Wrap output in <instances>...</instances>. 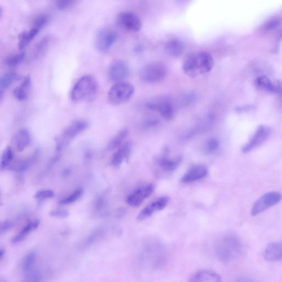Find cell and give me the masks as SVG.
Listing matches in <instances>:
<instances>
[{
    "label": "cell",
    "mask_w": 282,
    "mask_h": 282,
    "mask_svg": "<svg viewBox=\"0 0 282 282\" xmlns=\"http://www.w3.org/2000/svg\"><path fill=\"white\" fill-rule=\"evenodd\" d=\"M243 245L239 238L233 234H228L219 239L215 247L217 258L220 261L228 263L241 257Z\"/></svg>",
    "instance_id": "6da1fadb"
},
{
    "label": "cell",
    "mask_w": 282,
    "mask_h": 282,
    "mask_svg": "<svg viewBox=\"0 0 282 282\" xmlns=\"http://www.w3.org/2000/svg\"><path fill=\"white\" fill-rule=\"evenodd\" d=\"M214 66L212 56L206 51H199L186 58L183 69L186 75L195 77L210 72Z\"/></svg>",
    "instance_id": "7a4b0ae2"
},
{
    "label": "cell",
    "mask_w": 282,
    "mask_h": 282,
    "mask_svg": "<svg viewBox=\"0 0 282 282\" xmlns=\"http://www.w3.org/2000/svg\"><path fill=\"white\" fill-rule=\"evenodd\" d=\"M97 91V81L92 76L86 75L81 77L73 86L70 98L73 102L90 101L94 98Z\"/></svg>",
    "instance_id": "3957f363"
},
{
    "label": "cell",
    "mask_w": 282,
    "mask_h": 282,
    "mask_svg": "<svg viewBox=\"0 0 282 282\" xmlns=\"http://www.w3.org/2000/svg\"><path fill=\"white\" fill-rule=\"evenodd\" d=\"M135 92L134 87L128 82H120L112 86L108 93V101L114 106L128 102Z\"/></svg>",
    "instance_id": "277c9868"
},
{
    "label": "cell",
    "mask_w": 282,
    "mask_h": 282,
    "mask_svg": "<svg viewBox=\"0 0 282 282\" xmlns=\"http://www.w3.org/2000/svg\"><path fill=\"white\" fill-rule=\"evenodd\" d=\"M167 68L164 63L153 62L147 64L141 70V80L146 84H155L166 76Z\"/></svg>",
    "instance_id": "5b68a950"
},
{
    "label": "cell",
    "mask_w": 282,
    "mask_h": 282,
    "mask_svg": "<svg viewBox=\"0 0 282 282\" xmlns=\"http://www.w3.org/2000/svg\"><path fill=\"white\" fill-rule=\"evenodd\" d=\"M118 33L111 28H103L99 30L95 38V46L101 52L110 50L118 40Z\"/></svg>",
    "instance_id": "8992f818"
},
{
    "label": "cell",
    "mask_w": 282,
    "mask_h": 282,
    "mask_svg": "<svg viewBox=\"0 0 282 282\" xmlns=\"http://www.w3.org/2000/svg\"><path fill=\"white\" fill-rule=\"evenodd\" d=\"M271 133L270 128L265 125H260L256 130L248 143L242 147V152L247 153L261 146L268 140Z\"/></svg>",
    "instance_id": "52a82bcc"
},
{
    "label": "cell",
    "mask_w": 282,
    "mask_h": 282,
    "mask_svg": "<svg viewBox=\"0 0 282 282\" xmlns=\"http://www.w3.org/2000/svg\"><path fill=\"white\" fill-rule=\"evenodd\" d=\"M282 199L281 195L277 192H270L264 194L255 202L251 210V215L258 216L262 212L279 203Z\"/></svg>",
    "instance_id": "ba28073f"
},
{
    "label": "cell",
    "mask_w": 282,
    "mask_h": 282,
    "mask_svg": "<svg viewBox=\"0 0 282 282\" xmlns=\"http://www.w3.org/2000/svg\"><path fill=\"white\" fill-rule=\"evenodd\" d=\"M146 107L151 110L158 112L166 120H171L174 115V106L172 102L167 98L154 99L147 103Z\"/></svg>",
    "instance_id": "9c48e42d"
},
{
    "label": "cell",
    "mask_w": 282,
    "mask_h": 282,
    "mask_svg": "<svg viewBox=\"0 0 282 282\" xmlns=\"http://www.w3.org/2000/svg\"><path fill=\"white\" fill-rule=\"evenodd\" d=\"M130 75V68L123 60H116L112 62L108 69V77L112 82H123Z\"/></svg>",
    "instance_id": "30bf717a"
},
{
    "label": "cell",
    "mask_w": 282,
    "mask_h": 282,
    "mask_svg": "<svg viewBox=\"0 0 282 282\" xmlns=\"http://www.w3.org/2000/svg\"><path fill=\"white\" fill-rule=\"evenodd\" d=\"M117 21L121 27L129 31H140L142 27V22L139 17L130 11L121 12L117 17Z\"/></svg>",
    "instance_id": "8fae6325"
},
{
    "label": "cell",
    "mask_w": 282,
    "mask_h": 282,
    "mask_svg": "<svg viewBox=\"0 0 282 282\" xmlns=\"http://www.w3.org/2000/svg\"><path fill=\"white\" fill-rule=\"evenodd\" d=\"M88 124L86 121L77 120L73 122L65 130L62 138H56V149L62 150L65 140L75 137L78 134L87 129Z\"/></svg>",
    "instance_id": "7c38bea8"
},
{
    "label": "cell",
    "mask_w": 282,
    "mask_h": 282,
    "mask_svg": "<svg viewBox=\"0 0 282 282\" xmlns=\"http://www.w3.org/2000/svg\"><path fill=\"white\" fill-rule=\"evenodd\" d=\"M154 186L153 184L147 185L144 187L138 189L133 193L129 195L127 202L129 205L133 207H138L144 199L148 198L153 193Z\"/></svg>",
    "instance_id": "4fadbf2b"
},
{
    "label": "cell",
    "mask_w": 282,
    "mask_h": 282,
    "mask_svg": "<svg viewBox=\"0 0 282 282\" xmlns=\"http://www.w3.org/2000/svg\"><path fill=\"white\" fill-rule=\"evenodd\" d=\"M208 174V168L203 164H196L191 168L182 177L184 183H190L204 178Z\"/></svg>",
    "instance_id": "5bb4252c"
},
{
    "label": "cell",
    "mask_w": 282,
    "mask_h": 282,
    "mask_svg": "<svg viewBox=\"0 0 282 282\" xmlns=\"http://www.w3.org/2000/svg\"><path fill=\"white\" fill-rule=\"evenodd\" d=\"M256 86L260 89L275 93H280L281 91V83L280 81L272 82L266 76H261L255 80Z\"/></svg>",
    "instance_id": "9a60e30c"
},
{
    "label": "cell",
    "mask_w": 282,
    "mask_h": 282,
    "mask_svg": "<svg viewBox=\"0 0 282 282\" xmlns=\"http://www.w3.org/2000/svg\"><path fill=\"white\" fill-rule=\"evenodd\" d=\"M264 258L269 262L281 261L282 256V246L281 242H272L268 245L264 249Z\"/></svg>",
    "instance_id": "2e32d148"
},
{
    "label": "cell",
    "mask_w": 282,
    "mask_h": 282,
    "mask_svg": "<svg viewBox=\"0 0 282 282\" xmlns=\"http://www.w3.org/2000/svg\"><path fill=\"white\" fill-rule=\"evenodd\" d=\"M188 282H222V280L217 273L203 270L195 273Z\"/></svg>",
    "instance_id": "e0dca14e"
},
{
    "label": "cell",
    "mask_w": 282,
    "mask_h": 282,
    "mask_svg": "<svg viewBox=\"0 0 282 282\" xmlns=\"http://www.w3.org/2000/svg\"><path fill=\"white\" fill-rule=\"evenodd\" d=\"M165 49L169 55L179 57L184 51V44L178 39L172 38L166 42Z\"/></svg>",
    "instance_id": "ac0fdd59"
},
{
    "label": "cell",
    "mask_w": 282,
    "mask_h": 282,
    "mask_svg": "<svg viewBox=\"0 0 282 282\" xmlns=\"http://www.w3.org/2000/svg\"><path fill=\"white\" fill-rule=\"evenodd\" d=\"M31 84V78L29 76L25 77L20 85L17 87L14 91L15 98L20 101H25L28 97L29 91Z\"/></svg>",
    "instance_id": "d6986e66"
},
{
    "label": "cell",
    "mask_w": 282,
    "mask_h": 282,
    "mask_svg": "<svg viewBox=\"0 0 282 282\" xmlns=\"http://www.w3.org/2000/svg\"><path fill=\"white\" fill-rule=\"evenodd\" d=\"M131 145L130 142L126 143L118 152L112 156V164L115 166H119L125 159L128 160L131 152Z\"/></svg>",
    "instance_id": "ffe728a7"
},
{
    "label": "cell",
    "mask_w": 282,
    "mask_h": 282,
    "mask_svg": "<svg viewBox=\"0 0 282 282\" xmlns=\"http://www.w3.org/2000/svg\"><path fill=\"white\" fill-rule=\"evenodd\" d=\"M40 224V220L39 219L31 221V222L26 225L19 234H17L16 236L12 238L11 241L13 243H18L23 241L30 233L36 230Z\"/></svg>",
    "instance_id": "44dd1931"
},
{
    "label": "cell",
    "mask_w": 282,
    "mask_h": 282,
    "mask_svg": "<svg viewBox=\"0 0 282 282\" xmlns=\"http://www.w3.org/2000/svg\"><path fill=\"white\" fill-rule=\"evenodd\" d=\"M181 161V157H177L174 159L162 157L157 159V162L159 166L164 170L168 172L175 171L180 166Z\"/></svg>",
    "instance_id": "7402d4cb"
},
{
    "label": "cell",
    "mask_w": 282,
    "mask_h": 282,
    "mask_svg": "<svg viewBox=\"0 0 282 282\" xmlns=\"http://www.w3.org/2000/svg\"><path fill=\"white\" fill-rule=\"evenodd\" d=\"M19 79V75L15 72L5 73L0 77V92L5 94L6 91L15 83Z\"/></svg>",
    "instance_id": "603a6c76"
},
{
    "label": "cell",
    "mask_w": 282,
    "mask_h": 282,
    "mask_svg": "<svg viewBox=\"0 0 282 282\" xmlns=\"http://www.w3.org/2000/svg\"><path fill=\"white\" fill-rule=\"evenodd\" d=\"M40 30L33 27L28 31L22 32L19 37V47L20 49H23L31 42L40 32Z\"/></svg>",
    "instance_id": "cb8c5ba5"
},
{
    "label": "cell",
    "mask_w": 282,
    "mask_h": 282,
    "mask_svg": "<svg viewBox=\"0 0 282 282\" xmlns=\"http://www.w3.org/2000/svg\"><path fill=\"white\" fill-rule=\"evenodd\" d=\"M15 142L17 150L24 151L30 142V134L28 130L23 129L17 133L15 138Z\"/></svg>",
    "instance_id": "d4e9b609"
},
{
    "label": "cell",
    "mask_w": 282,
    "mask_h": 282,
    "mask_svg": "<svg viewBox=\"0 0 282 282\" xmlns=\"http://www.w3.org/2000/svg\"><path fill=\"white\" fill-rule=\"evenodd\" d=\"M50 42V37L46 36L42 38V40L38 42L34 50V54L35 58H40L41 56L45 53L47 49H48Z\"/></svg>",
    "instance_id": "484cf974"
},
{
    "label": "cell",
    "mask_w": 282,
    "mask_h": 282,
    "mask_svg": "<svg viewBox=\"0 0 282 282\" xmlns=\"http://www.w3.org/2000/svg\"><path fill=\"white\" fill-rule=\"evenodd\" d=\"M14 159V153L10 147L8 146L4 150L0 160V171L5 170L9 167Z\"/></svg>",
    "instance_id": "4316f807"
},
{
    "label": "cell",
    "mask_w": 282,
    "mask_h": 282,
    "mask_svg": "<svg viewBox=\"0 0 282 282\" xmlns=\"http://www.w3.org/2000/svg\"><path fill=\"white\" fill-rule=\"evenodd\" d=\"M220 143L217 138H211L204 145L202 149L203 153L206 155L214 154L219 148Z\"/></svg>",
    "instance_id": "83f0119b"
},
{
    "label": "cell",
    "mask_w": 282,
    "mask_h": 282,
    "mask_svg": "<svg viewBox=\"0 0 282 282\" xmlns=\"http://www.w3.org/2000/svg\"><path fill=\"white\" fill-rule=\"evenodd\" d=\"M128 130L127 129H123L120 130L117 135L109 142L108 145V149L113 150L121 145L124 138L128 136Z\"/></svg>",
    "instance_id": "f1b7e54d"
},
{
    "label": "cell",
    "mask_w": 282,
    "mask_h": 282,
    "mask_svg": "<svg viewBox=\"0 0 282 282\" xmlns=\"http://www.w3.org/2000/svg\"><path fill=\"white\" fill-rule=\"evenodd\" d=\"M281 18L279 16H273L267 19L262 25V29L264 32H271L279 27L281 24Z\"/></svg>",
    "instance_id": "f546056e"
},
{
    "label": "cell",
    "mask_w": 282,
    "mask_h": 282,
    "mask_svg": "<svg viewBox=\"0 0 282 282\" xmlns=\"http://www.w3.org/2000/svg\"><path fill=\"white\" fill-rule=\"evenodd\" d=\"M25 57V54L23 53H17L11 55L5 60V63L7 66L10 67H15L19 65L23 62Z\"/></svg>",
    "instance_id": "4dcf8cb0"
},
{
    "label": "cell",
    "mask_w": 282,
    "mask_h": 282,
    "mask_svg": "<svg viewBox=\"0 0 282 282\" xmlns=\"http://www.w3.org/2000/svg\"><path fill=\"white\" fill-rule=\"evenodd\" d=\"M30 160L28 159L17 160L12 161L7 169L16 172H22L25 170L29 166Z\"/></svg>",
    "instance_id": "1f68e13d"
},
{
    "label": "cell",
    "mask_w": 282,
    "mask_h": 282,
    "mask_svg": "<svg viewBox=\"0 0 282 282\" xmlns=\"http://www.w3.org/2000/svg\"><path fill=\"white\" fill-rule=\"evenodd\" d=\"M35 261H36V255L34 253H30L26 255L22 264L23 271L28 272L31 270Z\"/></svg>",
    "instance_id": "d6a6232c"
},
{
    "label": "cell",
    "mask_w": 282,
    "mask_h": 282,
    "mask_svg": "<svg viewBox=\"0 0 282 282\" xmlns=\"http://www.w3.org/2000/svg\"><path fill=\"white\" fill-rule=\"evenodd\" d=\"M83 193V189L82 188L78 189L75 191V192H74V193L69 195V196L61 201L60 203L62 204V205H68V204L75 202L82 196Z\"/></svg>",
    "instance_id": "836d02e7"
},
{
    "label": "cell",
    "mask_w": 282,
    "mask_h": 282,
    "mask_svg": "<svg viewBox=\"0 0 282 282\" xmlns=\"http://www.w3.org/2000/svg\"><path fill=\"white\" fill-rule=\"evenodd\" d=\"M169 199L167 197H163L150 205L152 209L154 212L161 211L167 206Z\"/></svg>",
    "instance_id": "e575fe53"
},
{
    "label": "cell",
    "mask_w": 282,
    "mask_h": 282,
    "mask_svg": "<svg viewBox=\"0 0 282 282\" xmlns=\"http://www.w3.org/2000/svg\"><path fill=\"white\" fill-rule=\"evenodd\" d=\"M48 20V17L45 15L38 16L34 20L32 27L41 30L47 24Z\"/></svg>",
    "instance_id": "d590c367"
},
{
    "label": "cell",
    "mask_w": 282,
    "mask_h": 282,
    "mask_svg": "<svg viewBox=\"0 0 282 282\" xmlns=\"http://www.w3.org/2000/svg\"><path fill=\"white\" fill-rule=\"evenodd\" d=\"M154 213V211L152 209L150 205L147 206L137 216V219L138 222H141L147 218H148Z\"/></svg>",
    "instance_id": "8d00e7d4"
},
{
    "label": "cell",
    "mask_w": 282,
    "mask_h": 282,
    "mask_svg": "<svg viewBox=\"0 0 282 282\" xmlns=\"http://www.w3.org/2000/svg\"><path fill=\"white\" fill-rule=\"evenodd\" d=\"M54 196V193L51 190L39 191L34 195V198L38 199H44L50 198Z\"/></svg>",
    "instance_id": "74e56055"
},
{
    "label": "cell",
    "mask_w": 282,
    "mask_h": 282,
    "mask_svg": "<svg viewBox=\"0 0 282 282\" xmlns=\"http://www.w3.org/2000/svg\"><path fill=\"white\" fill-rule=\"evenodd\" d=\"M75 0H60L56 1V6L60 10H66L76 3Z\"/></svg>",
    "instance_id": "f35d334b"
},
{
    "label": "cell",
    "mask_w": 282,
    "mask_h": 282,
    "mask_svg": "<svg viewBox=\"0 0 282 282\" xmlns=\"http://www.w3.org/2000/svg\"><path fill=\"white\" fill-rule=\"evenodd\" d=\"M69 212L67 210H55L50 212V215L54 217L66 218L69 216Z\"/></svg>",
    "instance_id": "ab89813d"
},
{
    "label": "cell",
    "mask_w": 282,
    "mask_h": 282,
    "mask_svg": "<svg viewBox=\"0 0 282 282\" xmlns=\"http://www.w3.org/2000/svg\"><path fill=\"white\" fill-rule=\"evenodd\" d=\"M12 224L9 220L0 221V236L11 229Z\"/></svg>",
    "instance_id": "60d3db41"
},
{
    "label": "cell",
    "mask_w": 282,
    "mask_h": 282,
    "mask_svg": "<svg viewBox=\"0 0 282 282\" xmlns=\"http://www.w3.org/2000/svg\"><path fill=\"white\" fill-rule=\"evenodd\" d=\"M255 110L256 107L253 105L240 106L236 108V111L239 112V113L252 111Z\"/></svg>",
    "instance_id": "b9f144b4"
},
{
    "label": "cell",
    "mask_w": 282,
    "mask_h": 282,
    "mask_svg": "<svg viewBox=\"0 0 282 282\" xmlns=\"http://www.w3.org/2000/svg\"><path fill=\"white\" fill-rule=\"evenodd\" d=\"M236 282H258L253 278L249 277H242L238 279Z\"/></svg>",
    "instance_id": "7bdbcfd3"
},
{
    "label": "cell",
    "mask_w": 282,
    "mask_h": 282,
    "mask_svg": "<svg viewBox=\"0 0 282 282\" xmlns=\"http://www.w3.org/2000/svg\"><path fill=\"white\" fill-rule=\"evenodd\" d=\"M5 250H0V259H1L3 257L4 254H5Z\"/></svg>",
    "instance_id": "ee69618b"
},
{
    "label": "cell",
    "mask_w": 282,
    "mask_h": 282,
    "mask_svg": "<svg viewBox=\"0 0 282 282\" xmlns=\"http://www.w3.org/2000/svg\"><path fill=\"white\" fill-rule=\"evenodd\" d=\"M3 95H4L3 93L0 92V104H1V103L2 101V100L3 98Z\"/></svg>",
    "instance_id": "f6af8a7d"
},
{
    "label": "cell",
    "mask_w": 282,
    "mask_h": 282,
    "mask_svg": "<svg viewBox=\"0 0 282 282\" xmlns=\"http://www.w3.org/2000/svg\"><path fill=\"white\" fill-rule=\"evenodd\" d=\"M2 15V8L0 7V19H1V17Z\"/></svg>",
    "instance_id": "bcb514c9"
},
{
    "label": "cell",
    "mask_w": 282,
    "mask_h": 282,
    "mask_svg": "<svg viewBox=\"0 0 282 282\" xmlns=\"http://www.w3.org/2000/svg\"><path fill=\"white\" fill-rule=\"evenodd\" d=\"M0 197H1V192H0Z\"/></svg>",
    "instance_id": "7dc6e473"
}]
</instances>
